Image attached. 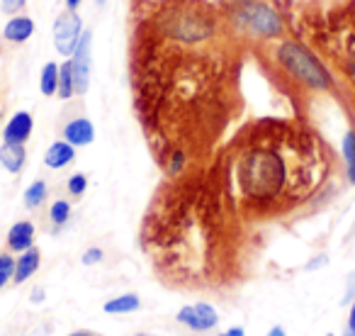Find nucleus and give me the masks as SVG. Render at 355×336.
I'll use <instances>...</instances> for the list:
<instances>
[{
  "mask_svg": "<svg viewBox=\"0 0 355 336\" xmlns=\"http://www.w3.org/2000/svg\"><path fill=\"white\" fill-rule=\"evenodd\" d=\"M59 95L61 100H69L76 95V83H73V71H71V61L61 64L59 69Z\"/></svg>",
  "mask_w": 355,
  "mask_h": 336,
  "instance_id": "nucleus-18",
  "label": "nucleus"
},
{
  "mask_svg": "<svg viewBox=\"0 0 355 336\" xmlns=\"http://www.w3.org/2000/svg\"><path fill=\"white\" fill-rule=\"evenodd\" d=\"M66 188H69V193L73 195V198H80V195L88 190V178H85L83 174H73L69 178V183H66Z\"/></svg>",
  "mask_w": 355,
  "mask_h": 336,
  "instance_id": "nucleus-20",
  "label": "nucleus"
},
{
  "mask_svg": "<svg viewBox=\"0 0 355 336\" xmlns=\"http://www.w3.org/2000/svg\"><path fill=\"white\" fill-rule=\"evenodd\" d=\"M353 300H355V271L348 276V290L343 295V305H350Z\"/></svg>",
  "mask_w": 355,
  "mask_h": 336,
  "instance_id": "nucleus-24",
  "label": "nucleus"
},
{
  "mask_svg": "<svg viewBox=\"0 0 355 336\" xmlns=\"http://www.w3.org/2000/svg\"><path fill=\"white\" fill-rule=\"evenodd\" d=\"M137 336H153V334H137Z\"/></svg>",
  "mask_w": 355,
  "mask_h": 336,
  "instance_id": "nucleus-36",
  "label": "nucleus"
},
{
  "mask_svg": "<svg viewBox=\"0 0 355 336\" xmlns=\"http://www.w3.org/2000/svg\"><path fill=\"white\" fill-rule=\"evenodd\" d=\"M49 219H51L54 227H64V224L71 219V203H66V200H56V203L49 208Z\"/></svg>",
  "mask_w": 355,
  "mask_h": 336,
  "instance_id": "nucleus-19",
  "label": "nucleus"
},
{
  "mask_svg": "<svg viewBox=\"0 0 355 336\" xmlns=\"http://www.w3.org/2000/svg\"><path fill=\"white\" fill-rule=\"evenodd\" d=\"M12 280V273H8V271H0V290L8 285V283Z\"/></svg>",
  "mask_w": 355,
  "mask_h": 336,
  "instance_id": "nucleus-29",
  "label": "nucleus"
},
{
  "mask_svg": "<svg viewBox=\"0 0 355 336\" xmlns=\"http://www.w3.org/2000/svg\"><path fill=\"white\" fill-rule=\"evenodd\" d=\"M25 163H27L25 144L3 142V146H0V166L6 168L8 174H20L22 168H25Z\"/></svg>",
  "mask_w": 355,
  "mask_h": 336,
  "instance_id": "nucleus-12",
  "label": "nucleus"
},
{
  "mask_svg": "<svg viewBox=\"0 0 355 336\" xmlns=\"http://www.w3.org/2000/svg\"><path fill=\"white\" fill-rule=\"evenodd\" d=\"M80 3H83V0H66V8H69V10H78Z\"/></svg>",
  "mask_w": 355,
  "mask_h": 336,
  "instance_id": "nucleus-31",
  "label": "nucleus"
},
{
  "mask_svg": "<svg viewBox=\"0 0 355 336\" xmlns=\"http://www.w3.org/2000/svg\"><path fill=\"white\" fill-rule=\"evenodd\" d=\"M46 195H49V185L44 183V180H35V183L27 185L25 195H22V200H25V208L27 210H37L40 205H44Z\"/></svg>",
  "mask_w": 355,
  "mask_h": 336,
  "instance_id": "nucleus-16",
  "label": "nucleus"
},
{
  "mask_svg": "<svg viewBox=\"0 0 355 336\" xmlns=\"http://www.w3.org/2000/svg\"><path fill=\"white\" fill-rule=\"evenodd\" d=\"M277 61L295 76L297 81H302L304 85L316 90H326L331 88V76L326 71V66L311 54L309 49H304L297 42H285L277 49Z\"/></svg>",
  "mask_w": 355,
  "mask_h": 336,
  "instance_id": "nucleus-2",
  "label": "nucleus"
},
{
  "mask_svg": "<svg viewBox=\"0 0 355 336\" xmlns=\"http://www.w3.org/2000/svg\"><path fill=\"white\" fill-rule=\"evenodd\" d=\"M239 22L258 37H277L282 32L280 17L266 3H246L239 12Z\"/></svg>",
  "mask_w": 355,
  "mask_h": 336,
  "instance_id": "nucleus-3",
  "label": "nucleus"
},
{
  "mask_svg": "<svg viewBox=\"0 0 355 336\" xmlns=\"http://www.w3.org/2000/svg\"><path fill=\"white\" fill-rule=\"evenodd\" d=\"M326 263H329V256H324V253H321V256L311 258V261L306 263V271H316V268H324Z\"/></svg>",
  "mask_w": 355,
  "mask_h": 336,
  "instance_id": "nucleus-26",
  "label": "nucleus"
},
{
  "mask_svg": "<svg viewBox=\"0 0 355 336\" xmlns=\"http://www.w3.org/2000/svg\"><path fill=\"white\" fill-rule=\"evenodd\" d=\"M69 336H93L90 331H73V334H69Z\"/></svg>",
  "mask_w": 355,
  "mask_h": 336,
  "instance_id": "nucleus-32",
  "label": "nucleus"
},
{
  "mask_svg": "<svg viewBox=\"0 0 355 336\" xmlns=\"http://www.w3.org/2000/svg\"><path fill=\"white\" fill-rule=\"evenodd\" d=\"M35 336H49V334H46V331H37Z\"/></svg>",
  "mask_w": 355,
  "mask_h": 336,
  "instance_id": "nucleus-33",
  "label": "nucleus"
},
{
  "mask_svg": "<svg viewBox=\"0 0 355 336\" xmlns=\"http://www.w3.org/2000/svg\"><path fill=\"white\" fill-rule=\"evenodd\" d=\"M266 336H287V334H285V329H282V326H272Z\"/></svg>",
  "mask_w": 355,
  "mask_h": 336,
  "instance_id": "nucleus-30",
  "label": "nucleus"
},
{
  "mask_svg": "<svg viewBox=\"0 0 355 336\" xmlns=\"http://www.w3.org/2000/svg\"><path fill=\"white\" fill-rule=\"evenodd\" d=\"M219 336H246V329H243V326H232V329L222 331Z\"/></svg>",
  "mask_w": 355,
  "mask_h": 336,
  "instance_id": "nucleus-27",
  "label": "nucleus"
},
{
  "mask_svg": "<svg viewBox=\"0 0 355 336\" xmlns=\"http://www.w3.org/2000/svg\"><path fill=\"white\" fill-rule=\"evenodd\" d=\"M83 20L76 10L66 8L61 15L54 20V47L61 56H71L78 47L80 37H83Z\"/></svg>",
  "mask_w": 355,
  "mask_h": 336,
  "instance_id": "nucleus-4",
  "label": "nucleus"
},
{
  "mask_svg": "<svg viewBox=\"0 0 355 336\" xmlns=\"http://www.w3.org/2000/svg\"><path fill=\"white\" fill-rule=\"evenodd\" d=\"M27 6V0H0V10L8 15H17V10Z\"/></svg>",
  "mask_w": 355,
  "mask_h": 336,
  "instance_id": "nucleus-22",
  "label": "nucleus"
},
{
  "mask_svg": "<svg viewBox=\"0 0 355 336\" xmlns=\"http://www.w3.org/2000/svg\"><path fill=\"white\" fill-rule=\"evenodd\" d=\"M103 249H98V246H90V249H85L83 251V256H80V263L83 266H95V263H100L103 261Z\"/></svg>",
  "mask_w": 355,
  "mask_h": 336,
  "instance_id": "nucleus-21",
  "label": "nucleus"
},
{
  "mask_svg": "<svg viewBox=\"0 0 355 336\" xmlns=\"http://www.w3.org/2000/svg\"><path fill=\"white\" fill-rule=\"evenodd\" d=\"M239 180H241L246 195L253 200H270L277 198L280 190L285 188L287 166L282 156L268 149L251 151L239 166Z\"/></svg>",
  "mask_w": 355,
  "mask_h": 336,
  "instance_id": "nucleus-1",
  "label": "nucleus"
},
{
  "mask_svg": "<svg viewBox=\"0 0 355 336\" xmlns=\"http://www.w3.org/2000/svg\"><path fill=\"white\" fill-rule=\"evenodd\" d=\"M326 336H336V334H326Z\"/></svg>",
  "mask_w": 355,
  "mask_h": 336,
  "instance_id": "nucleus-37",
  "label": "nucleus"
},
{
  "mask_svg": "<svg viewBox=\"0 0 355 336\" xmlns=\"http://www.w3.org/2000/svg\"><path fill=\"white\" fill-rule=\"evenodd\" d=\"M175 321L178 324H183L185 329L205 334V331H212L214 326L219 324V314L209 302H198V305L180 307L175 314Z\"/></svg>",
  "mask_w": 355,
  "mask_h": 336,
  "instance_id": "nucleus-5",
  "label": "nucleus"
},
{
  "mask_svg": "<svg viewBox=\"0 0 355 336\" xmlns=\"http://www.w3.org/2000/svg\"><path fill=\"white\" fill-rule=\"evenodd\" d=\"M73 158H76V146L66 142V139H61V142H54L49 149H46V153H44V163H46V168H51V171L66 168L71 161H73Z\"/></svg>",
  "mask_w": 355,
  "mask_h": 336,
  "instance_id": "nucleus-13",
  "label": "nucleus"
},
{
  "mask_svg": "<svg viewBox=\"0 0 355 336\" xmlns=\"http://www.w3.org/2000/svg\"><path fill=\"white\" fill-rule=\"evenodd\" d=\"M343 336H355V300L350 302V312H348V321H345Z\"/></svg>",
  "mask_w": 355,
  "mask_h": 336,
  "instance_id": "nucleus-23",
  "label": "nucleus"
},
{
  "mask_svg": "<svg viewBox=\"0 0 355 336\" xmlns=\"http://www.w3.org/2000/svg\"><path fill=\"white\" fill-rule=\"evenodd\" d=\"M90 49H93V32L85 30L78 47H76V51L71 54V71H73L76 95L88 93V88H90Z\"/></svg>",
  "mask_w": 355,
  "mask_h": 336,
  "instance_id": "nucleus-6",
  "label": "nucleus"
},
{
  "mask_svg": "<svg viewBox=\"0 0 355 336\" xmlns=\"http://www.w3.org/2000/svg\"><path fill=\"white\" fill-rule=\"evenodd\" d=\"M95 3H98V6H105V3H107V0H95Z\"/></svg>",
  "mask_w": 355,
  "mask_h": 336,
  "instance_id": "nucleus-34",
  "label": "nucleus"
},
{
  "mask_svg": "<svg viewBox=\"0 0 355 336\" xmlns=\"http://www.w3.org/2000/svg\"><path fill=\"white\" fill-rule=\"evenodd\" d=\"M32 35H35V22L27 15H12L10 20L6 22V27H3V37H6L8 42H12V44H22V42H27Z\"/></svg>",
  "mask_w": 355,
  "mask_h": 336,
  "instance_id": "nucleus-10",
  "label": "nucleus"
},
{
  "mask_svg": "<svg viewBox=\"0 0 355 336\" xmlns=\"http://www.w3.org/2000/svg\"><path fill=\"white\" fill-rule=\"evenodd\" d=\"M40 263H42V253L40 249H27V251H22L20 256H17L15 261V273H12V283H25L30 280L32 276H35L37 271H40Z\"/></svg>",
  "mask_w": 355,
  "mask_h": 336,
  "instance_id": "nucleus-9",
  "label": "nucleus"
},
{
  "mask_svg": "<svg viewBox=\"0 0 355 336\" xmlns=\"http://www.w3.org/2000/svg\"><path fill=\"white\" fill-rule=\"evenodd\" d=\"M353 78H355V61H353Z\"/></svg>",
  "mask_w": 355,
  "mask_h": 336,
  "instance_id": "nucleus-35",
  "label": "nucleus"
},
{
  "mask_svg": "<svg viewBox=\"0 0 355 336\" xmlns=\"http://www.w3.org/2000/svg\"><path fill=\"white\" fill-rule=\"evenodd\" d=\"M141 307V300L139 295L134 292H124V295H117L112 300H107L103 305V312L105 314H129V312H137Z\"/></svg>",
  "mask_w": 355,
  "mask_h": 336,
  "instance_id": "nucleus-14",
  "label": "nucleus"
},
{
  "mask_svg": "<svg viewBox=\"0 0 355 336\" xmlns=\"http://www.w3.org/2000/svg\"><path fill=\"white\" fill-rule=\"evenodd\" d=\"M64 139L69 144H73L76 149H78V146H88V144H93V139H95L93 122H90L88 117L71 119V122L64 127Z\"/></svg>",
  "mask_w": 355,
  "mask_h": 336,
  "instance_id": "nucleus-8",
  "label": "nucleus"
},
{
  "mask_svg": "<svg viewBox=\"0 0 355 336\" xmlns=\"http://www.w3.org/2000/svg\"><path fill=\"white\" fill-rule=\"evenodd\" d=\"M59 69L61 66H56L54 61L44 64V69H42L40 90H42V95H46V98H51V95L59 93Z\"/></svg>",
  "mask_w": 355,
  "mask_h": 336,
  "instance_id": "nucleus-15",
  "label": "nucleus"
},
{
  "mask_svg": "<svg viewBox=\"0 0 355 336\" xmlns=\"http://www.w3.org/2000/svg\"><path fill=\"white\" fill-rule=\"evenodd\" d=\"M35 246V224L32 222H17L10 227V232H8V249L10 251H27V249Z\"/></svg>",
  "mask_w": 355,
  "mask_h": 336,
  "instance_id": "nucleus-11",
  "label": "nucleus"
},
{
  "mask_svg": "<svg viewBox=\"0 0 355 336\" xmlns=\"http://www.w3.org/2000/svg\"><path fill=\"white\" fill-rule=\"evenodd\" d=\"M30 300L35 302V305L44 302V290H42V287H35V290H32V295H30Z\"/></svg>",
  "mask_w": 355,
  "mask_h": 336,
  "instance_id": "nucleus-28",
  "label": "nucleus"
},
{
  "mask_svg": "<svg viewBox=\"0 0 355 336\" xmlns=\"http://www.w3.org/2000/svg\"><path fill=\"white\" fill-rule=\"evenodd\" d=\"M32 129H35V119L27 110H20L15 112L10 119H8L6 129H3V142L10 144H25L27 139L32 137Z\"/></svg>",
  "mask_w": 355,
  "mask_h": 336,
  "instance_id": "nucleus-7",
  "label": "nucleus"
},
{
  "mask_svg": "<svg viewBox=\"0 0 355 336\" xmlns=\"http://www.w3.org/2000/svg\"><path fill=\"white\" fill-rule=\"evenodd\" d=\"M0 271L15 273V258L10 253H0Z\"/></svg>",
  "mask_w": 355,
  "mask_h": 336,
  "instance_id": "nucleus-25",
  "label": "nucleus"
},
{
  "mask_svg": "<svg viewBox=\"0 0 355 336\" xmlns=\"http://www.w3.org/2000/svg\"><path fill=\"white\" fill-rule=\"evenodd\" d=\"M340 149H343L345 174H348V180H350V183H355V132H353V129H350V132H345Z\"/></svg>",
  "mask_w": 355,
  "mask_h": 336,
  "instance_id": "nucleus-17",
  "label": "nucleus"
}]
</instances>
